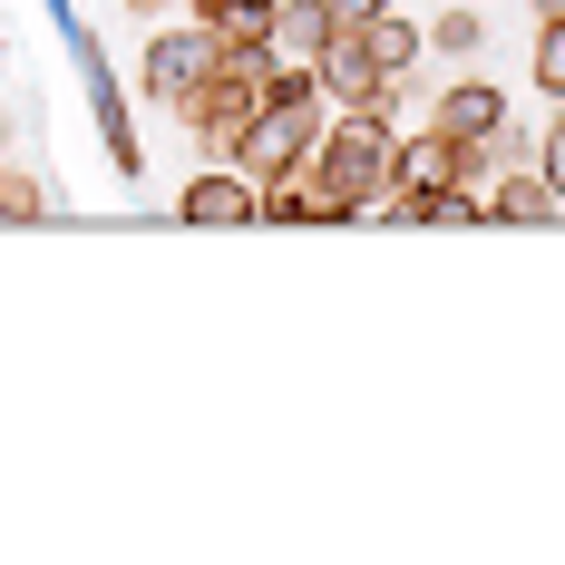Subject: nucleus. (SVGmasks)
Masks as SVG:
<instances>
[{
	"instance_id": "nucleus-1",
	"label": "nucleus",
	"mask_w": 565,
	"mask_h": 565,
	"mask_svg": "<svg viewBox=\"0 0 565 565\" xmlns=\"http://www.w3.org/2000/svg\"><path fill=\"white\" fill-rule=\"evenodd\" d=\"M399 108H409V78H391L371 108H332L312 167L332 175V195L351 205V225H381L399 195Z\"/></svg>"
},
{
	"instance_id": "nucleus-2",
	"label": "nucleus",
	"mask_w": 565,
	"mask_h": 565,
	"mask_svg": "<svg viewBox=\"0 0 565 565\" xmlns=\"http://www.w3.org/2000/svg\"><path fill=\"white\" fill-rule=\"evenodd\" d=\"M58 40H68V68H78V88H88V117H98L108 167L137 185V175H147V137H137V108H127V78L108 68V50H98V30H88V20H68Z\"/></svg>"
},
{
	"instance_id": "nucleus-3",
	"label": "nucleus",
	"mask_w": 565,
	"mask_h": 565,
	"mask_svg": "<svg viewBox=\"0 0 565 565\" xmlns=\"http://www.w3.org/2000/svg\"><path fill=\"white\" fill-rule=\"evenodd\" d=\"M225 78V40L185 10V20H167V30H147V50H137V88L157 98V108H185L195 88H215Z\"/></svg>"
},
{
	"instance_id": "nucleus-4",
	"label": "nucleus",
	"mask_w": 565,
	"mask_h": 565,
	"mask_svg": "<svg viewBox=\"0 0 565 565\" xmlns=\"http://www.w3.org/2000/svg\"><path fill=\"white\" fill-rule=\"evenodd\" d=\"M175 215H185V225H205V234L264 225V185H254L244 167H225V157H205V167H195V185L175 195Z\"/></svg>"
},
{
	"instance_id": "nucleus-5",
	"label": "nucleus",
	"mask_w": 565,
	"mask_h": 565,
	"mask_svg": "<svg viewBox=\"0 0 565 565\" xmlns=\"http://www.w3.org/2000/svg\"><path fill=\"white\" fill-rule=\"evenodd\" d=\"M508 117H516V108H508V88H498V78H449V88L429 98V127H449L458 147H488Z\"/></svg>"
},
{
	"instance_id": "nucleus-6",
	"label": "nucleus",
	"mask_w": 565,
	"mask_h": 565,
	"mask_svg": "<svg viewBox=\"0 0 565 565\" xmlns=\"http://www.w3.org/2000/svg\"><path fill=\"white\" fill-rule=\"evenodd\" d=\"M312 68H322V88H332V108H371V98L391 88V78H381V58H371V30H332Z\"/></svg>"
},
{
	"instance_id": "nucleus-7",
	"label": "nucleus",
	"mask_w": 565,
	"mask_h": 565,
	"mask_svg": "<svg viewBox=\"0 0 565 565\" xmlns=\"http://www.w3.org/2000/svg\"><path fill=\"white\" fill-rule=\"evenodd\" d=\"M264 225H351V205L332 195V175L322 167H292L264 185Z\"/></svg>"
},
{
	"instance_id": "nucleus-8",
	"label": "nucleus",
	"mask_w": 565,
	"mask_h": 565,
	"mask_svg": "<svg viewBox=\"0 0 565 565\" xmlns=\"http://www.w3.org/2000/svg\"><path fill=\"white\" fill-rule=\"evenodd\" d=\"M488 225H565V195L536 167H508L488 175Z\"/></svg>"
},
{
	"instance_id": "nucleus-9",
	"label": "nucleus",
	"mask_w": 565,
	"mask_h": 565,
	"mask_svg": "<svg viewBox=\"0 0 565 565\" xmlns=\"http://www.w3.org/2000/svg\"><path fill=\"white\" fill-rule=\"evenodd\" d=\"M322 40H332V10H322V0H282L264 50H274V68H312V58H322Z\"/></svg>"
},
{
	"instance_id": "nucleus-10",
	"label": "nucleus",
	"mask_w": 565,
	"mask_h": 565,
	"mask_svg": "<svg viewBox=\"0 0 565 565\" xmlns=\"http://www.w3.org/2000/svg\"><path fill=\"white\" fill-rule=\"evenodd\" d=\"M371 58H381V78H409V68H419V58H429V20H409V10H381V20H371Z\"/></svg>"
},
{
	"instance_id": "nucleus-11",
	"label": "nucleus",
	"mask_w": 565,
	"mask_h": 565,
	"mask_svg": "<svg viewBox=\"0 0 565 565\" xmlns=\"http://www.w3.org/2000/svg\"><path fill=\"white\" fill-rule=\"evenodd\" d=\"M526 78H536V98H546V108H565V10H556V20H536Z\"/></svg>"
},
{
	"instance_id": "nucleus-12",
	"label": "nucleus",
	"mask_w": 565,
	"mask_h": 565,
	"mask_svg": "<svg viewBox=\"0 0 565 565\" xmlns=\"http://www.w3.org/2000/svg\"><path fill=\"white\" fill-rule=\"evenodd\" d=\"M429 50H439V58H478V50H488V20H478L468 0H449V10L429 20Z\"/></svg>"
},
{
	"instance_id": "nucleus-13",
	"label": "nucleus",
	"mask_w": 565,
	"mask_h": 565,
	"mask_svg": "<svg viewBox=\"0 0 565 565\" xmlns=\"http://www.w3.org/2000/svg\"><path fill=\"white\" fill-rule=\"evenodd\" d=\"M40 215H50V175L10 167L0 175V225H40Z\"/></svg>"
},
{
	"instance_id": "nucleus-14",
	"label": "nucleus",
	"mask_w": 565,
	"mask_h": 565,
	"mask_svg": "<svg viewBox=\"0 0 565 565\" xmlns=\"http://www.w3.org/2000/svg\"><path fill=\"white\" fill-rule=\"evenodd\" d=\"M536 175H546V185L565 195V108L546 117V127H536Z\"/></svg>"
},
{
	"instance_id": "nucleus-15",
	"label": "nucleus",
	"mask_w": 565,
	"mask_h": 565,
	"mask_svg": "<svg viewBox=\"0 0 565 565\" xmlns=\"http://www.w3.org/2000/svg\"><path fill=\"white\" fill-rule=\"evenodd\" d=\"M488 157H498V175H508V167H536V127H516V117H508V127L488 137Z\"/></svg>"
},
{
	"instance_id": "nucleus-16",
	"label": "nucleus",
	"mask_w": 565,
	"mask_h": 565,
	"mask_svg": "<svg viewBox=\"0 0 565 565\" xmlns=\"http://www.w3.org/2000/svg\"><path fill=\"white\" fill-rule=\"evenodd\" d=\"M322 10H332V30H371V20H381L391 0H322Z\"/></svg>"
},
{
	"instance_id": "nucleus-17",
	"label": "nucleus",
	"mask_w": 565,
	"mask_h": 565,
	"mask_svg": "<svg viewBox=\"0 0 565 565\" xmlns=\"http://www.w3.org/2000/svg\"><path fill=\"white\" fill-rule=\"evenodd\" d=\"M526 10H536V20H556V10H565V0H526Z\"/></svg>"
},
{
	"instance_id": "nucleus-18",
	"label": "nucleus",
	"mask_w": 565,
	"mask_h": 565,
	"mask_svg": "<svg viewBox=\"0 0 565 565\" xmlns=\"http://www.w3.org/2000/svg\"><path fill=\"white\" fill-rule=\"evenodd\" d=\"M175 10H185V0H175Z\"/></svg>"
}]
</instances>
